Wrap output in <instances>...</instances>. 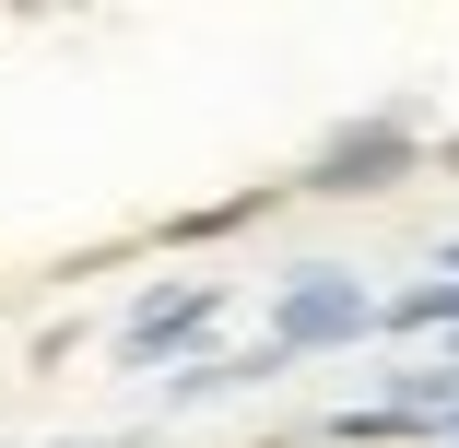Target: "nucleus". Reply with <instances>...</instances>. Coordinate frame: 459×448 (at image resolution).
<instances>
[{
	"label": "nucleus",
	"instance_id": "2",
	"mask_svg": "<svg viewBox=\"0 0 459 448\" xmlns=\"http://www.w3.org/2000/svg\"><path fill=\"white\" fill-rule=\"evenodd\" d=\"M224 284L212 272H177V284H142L130 295V319H118V366H142V378H165V366H201V342L224 330Z\"/></svg>",
	"mask_w": 459,
	"mask_h": 448
},
{
	"label": "nucleus",
	"instance_id": "9",
	"mask_svg": "<svg viewBox=\"0 0 459 448\" xmlns=\"http://www.w3.org/2000/svg\"><path fill=\"white\" fill-rule=\"evenodd\" d=\"M247 448H307V436H247Z\"/></svg>",
	"mask_w": 459,
	"mask_h": 448
},
{
	"label": "nucleus",
	"instance_id": "4",
	"mask_svg": "<svg viewBox=\"0 0 459 448\" xmlns=\"http://www.w3.org/2000/svg\"><path fill=\"white\" fill-rule=\"evenodd\" d=\"M271 378H283V354H271V342H236V354L177 366V378H165V413H189V401H236V390H271Z\"/></svg>",
	"mask_w": 459,
	"mask_h": 448
},
{
	"label": "nucleus",
	"instance_id": "12",
	"mask_svg": "<svg viewBox=\"0 0 459 448\" xmlns=\"http://www.w3.org/2000/svg\"><path fill=\"white\" fill-rule=\"evenodd\" d=\"M447 366H459V330H447Z\"/></svg>",
	"mask_w": 459,
	"mask_h": 448
},
{
	"label": "nucleus",
	"instance_id": "10",
	"mask_svg": "<svg viewBox=\"0 0 459 448\" xmlns=\"http://www.w3.org/2000/svg\"><path fill=\"white\" fill-rule=\"evenodd\" d=\"M436 165H447V177H459V130H447V154H436Z\"/></svg>",
	"mask_w": 459,
	"mask_h": 448
},
{
	"label": "nucleus",
	"instance_id": "5",
	"mask_svg": "<svg viewBox=\"0 0 459 448\" xmlns=\"http://www.w3.org/2000/svg\"><path fill=\"white\" fill-rule=\"evenodd\" d=\"M377 401H401L436 448L459 436V366H447V354H412V366H389V390H377Z\"/></svg>",
	"mask_w": 459,
	"mask_h": 448
},
{
	"label": "nucleus",
	"instance_id": "1",
	"mask_svg": "<svg viewBox=\"0 0 459 448\" xmlns=\"http://www.w3.org/2000/svg\"><path fill=\"white\" fill-rule=\"evenodd\" d=\"M365 330H377V295H365L342 259H295L283 295H271V319H259V342L283 354V366H307V354H353Z\"/></svg>",
	"mask_w": 459,
	"mask_h": 448
},
{
	"label": "nucleus",
	"instance_id": "7",
	"mask_svg": "<svg viewBox=\"0 0 459 448\" xmlns=\"http://www.w3.org/2000/svg\"><path fill=\"white\" fill-rule=\"evenodd\" d=\"M283 213V189H236V201H212V213H177L165 236H236V224H271Z\"/></svg>",
	"mask_w": 459,
	"mask_h": 448
},
{
	"label": "nucleus",
	"instance_id": "13",
	"mask_svg": "<svg viewBox=\"0 0 459 448\" xmlns=\"http://www.w3.org/2000/svg\"><path fill=\"white\" fill-rule=\"evenodd\" d=\"M447 448H459V436H447Z\"/></svg>",
	"mask_w": 459,
	"mask_h": 448
},
{
	"label": "nucleus",
	"instance_id": "11",
	"mask_svg": "<svg viewBox=\"0 0 459 448\" xmlns=\"http://www.w3.org/2000/svg\"><path fill=\"white\" fill-rule=\"evenodd\" d=\"M436 272H459V236H447V259H436Z\"/></svg>",
	"mask_w": 459,
	"mask_h": 448
},
{
	"label": "nucleus",
	"instance_id": "6",
	"mask_svg": "<svg viewBox=\"0 0 459 448\" xmlns=\"http://www.w3.org/2000/svg\"><path fill=\"white\" fill-rule=\"evenodd\" d=\"M318 436H330V448H436V436H424V425H412L401 401H342V413H330Z\"/></svg>",
	"mask_w": 459,
	"mask_h": 448
},
{
	"label": "nucleus",
	"instance_id": "8",
	"mask_svg": "<svg viewBox=\"0 0 459 448\" xmlns=\"http://www.w3.org/2000/svg\"><path fill=\"white\" fill-rule=\"evenodd\" d=\"M59 448H130V436H59Z\"/></svg>",
	"mask_w": 459,
	"mask_h": 448
},
{
	"label": "nucleus",
	"instance_id": "3",
	"mask_svg": "<svg viewBox=\"0 0 459 448\" xmlns=\"http://www.w3.org/2000/svg\"><path fill=\"white\" fill-rule=\"evenodd\" d=\"M412 165H424V130H412V107H377V119L330 130V142L307 154V177H295V189H318V201H377V189H401Z\"/></svg>",
	"mask_w": 459,
	"mask_h": 448
}]
</instances>
